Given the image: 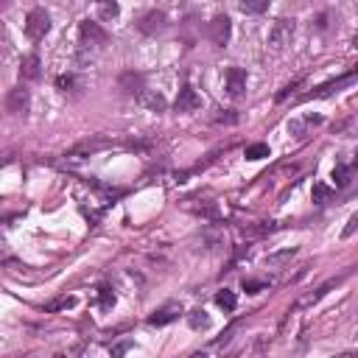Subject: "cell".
<instances>
[{
    "mask_svg": "<svg viewBox=\"0 0 358 358\" xmlns=\"http://www.w3.org/2000/svg\"><path fill=\"white\" fill-rule=\"evenodd\" d=\"M48 31H51V14L45 12V9H39V6L31 9L28 17H25V36L31 42H39Z\"/></svg>",
    "mask_w": 358,
    "mask_h": 358,
    "instance_id": "cell-1",
    "label": "cell"
},
{
    "mask_svg": "<svg viewBox=\"0 0 358 358\" xmlns=\"http://www.w3.org/2000/svg\"><path fill=\"white\" fill-rule=\"evenodd\" d=\"M78 39H81V45H87V48L90 45H93V48H104V45L109 42V34L96 20H81L78 23Z\"/></svg>",
    "mask_w": 358,
    "mask_h": 358,
    "instance_id": "cell-2",
    "label": "cell"
},
{
    "mask_svg": "<svg viewBox=\"0 0 358 358\" xmlns=\"http://www.w3.org/2000/svg\"><path fill=\"white\" fill-rule=\"evenodd\" d=\"M230 34H233V23H230L227 14H215V17L210 20L207 36H210V42L215 45V48H224V45L230 42Z\"/></svg>",
    "mask_w": 358,
    "mask_h": 358,
    "instance_id": "cell-3",
    "label": "cell"
},
{
    "mask_svg": "<svg viewBox=\"0 0 358 358\" xmlns=\"http://www.w3.org/2000/svg\"><path fill=\"white\" fill-rule=\"evenodd\" d=\"M291 39H294V20L283 17L272 25V31H268V45H272L275 51H283L286 45H291Z\"/></svg>",
    "mask_w": 358,
    "mask_h": 358,
    "instance_id": "cell-4",
    "label": "cell"
},
{
    "mask_svg": "<svg viewBox=\"0 0 358 358\" xmlns=\"http://www.w3.org/2000/svg\"><path fill=\"white\" fill-rule=\"evenodd\" d=\"M224 90H227V96L241 98L244 90H246V70H241V67H227V73H224Z\"/></svg>",
    "mask_w": 358,
    "mask_h": 358,
    "instance_id": "cell-5",
    "label": "cell"
},
{
    "mask_svg": "<svg viewBox=\"0 0 358 358\" xmlns=\"http://www.w3.org/2000/svg\"><path fill=\"white\" fill-rule=\"evenodd\" d=\"M165 25H168V17H165V12H157V9L138 20V31L146 34V36H154V34L165 31Z\"/></svg>",
    "mask_w": 358,
    "mask_h": 358,
    "instance_id": "cell-6",
    "label": "cell"
},
{
    "mask_svg": "<svg viewBox=\"0 0 358 358\" xmlns=\"http://www.w3.org/2000/svg\"><path fill=\"white\" fill-rule=\"evenodd\" d=\"M118 87L123 90L126 96H140L143 90H146V76H143V73H138V70H126V73H120Z\"/></svg>",
    "mask_w": 358,
    "mask_h": 358,
    "instance_id": "cell-7",
    "label": "cell"
},
{
    "mask_svg": "<svg viewBox=\"0 0 358 358\" xmlns=\"http://www.w3.org/2000/svg\"><path fill=\"white\" fill-rule=\"evenodd\" d=\"M202 107V98L196 96V90L191 84H182V90H179V96L173 101V109L176 112H196Z\"/></svg>",
    "mask_w": 358,
    "mask_h": 358,
    "instance_id": "cell-8",
    "label": "cell"
},
{
    "mask_svg": "<svg viewBox=\"0 0 358 358\" xmlns=\"http://www.w3.org/2000/svg\"><path fill=\"white\" fill-rule=\"evenodd\" d=\"M28 104H31V96H28L25 87L9 90V96H6V109H9L12 115H25V112H28Z\"/></svg>",
    "mask_w": 358,
    "mask_h": 358,
    "instance_id": "cell-9",
    "label": "cell"
},
{
    "mask_svg": "<svg viewBox=\"0 0 358 358\" xmlns=\"http://www.w3.org/2000/svg\"><path fill=\"white\" fill-rule=\"evenodd\" d=\"M39 78H42V62H39V56L36 54L23 56V62H20V81L31 84V81H39Z\"/></svg>",
    "mask_w": 358,
    "mask_h": 358,
    "instance_id": "cell-10",
    "label": "cell"
},
{
    "mask_svg": "<svg viewBox=\"0 0 358 358\" xmlns=\"http://www.w3.org/2000/svg\"><path fill=\"white\" fill-rule=\"evenodd\" d=\"M179 313H182V308L173 305V302H168V305H162L160 310H154V313H151V317H149V325H154V328L171 325L173 319H179Z\"/></svg>",
    "mask_w": 358,
    "mask_h": 358,
    "instance_id": "cell-11",
    "label": "cell"
},
{
    "mask_svg": "<svg viewBox=\"0 0 358 358\" xmlns=\"http://www.w3.org/2000/svg\"><path fill=\"white\" fill-rule=\"evenodd\" d=\"M333 182H336V188H350V182H352V165H347V162H336V168H333Z\"/></svg>",
    "mask_w": 358,
    "mask_h": 358,
    "instance_id": "cell-12",
    "label": "cell"
},
{
    "mask_svg": "<svg viewBox=\"0 0 358 358\" xmlns=\"http://www.w3.org/2000/svg\"><path fill=\"white\" fill-rule=\"evenodd\" d=\"M188 325H191L193 330H207V328H210V313H207L204 308L191 310V313H188Z\"/></svg>",
    "mask_w": 358,
    "mask_h": 358,
    "instance_id": "cell-13",
    "label": "cell"
},
{
    "mask_svg": "<svg viewBox=\"0 0 358 358\" xmlns=\"http://www.w3.org/2000/svg\"><path fill=\"white\" fill-rule=\"evenodd\" d=\"M215 305H218V308H224V310H235V308H238V297H235L233 291L224 288V291H218V294H215Z\"/></svg>",
    "mask_w": 358,
    "mask_h": 358,
    "instance_id": "cell-14",
    "label": "cell"
},
{
    "mask_svg": "<svg viewBox=\"0 0 358 358\" xmlns=\"http://www.w3.org/2000/svg\"><path fill=\"white\" fill-rule=\"evenodd\" d=\"M268 3H272V0H241V9L246 14H263L268 9Z\"/></svg>",
    "mask_w": 358,
    "mask_h": 358,
    "instance_id": "cell-15",
    "label": "cell"
},
{
    "mask_svg": "<svg viewBox=\"0 0 358 358\" xmlns=\"http://www.w3.org/2000/svg\"><path fill=\"white\" fill-rule=\"evenodd\" d=\"M246 160H263V157H272V151H268V146L266 143H252V146H246Z\"/></svg>",
    "mask_w": 358,
    "mask_h": 358,
    "instance_id": "cell-16",
    "label": "cell"
},
{
    "mask_svg": "<svg viewBox=\"0 0 358 358\" xmlns=\"http://www.w3.org/2000/svg\"><path fill=\"white\" fill-rule=\"evenodd\" d=\"M138 98H140L149 109H154V112H162V109H165V98H162V96H146V90H143Z\"/></svg>",
    "mask_w": 358,
    "mask_h": 358,
    "instance_id": "cell-17",
    "label": "cell"
},
{
    "mask_svg": "<svg viewBox=\"0 0 358 358\" xmlns=\"http://www.w3.org/2000/svg\"><path fill=\"white\" fill-rule=\"evenodd\" d=\"M333 199V191L328 185H313V202L317 204H328Z\"/></svg>",
    "mask_w": 358,
    "mask_h": 358,
    "instance_id": "cell-18",
    "label": "cell"
},
{
    "mask_svg": "<svg viewBox=\"0 0 358 358\" xmlns=\"http://www.w3.org/2000/svg\"><path fill=\"white\" fill-rule=\"evenodd\" d=\"M56 87L62 90V93H73V90L78 87V78H76L73 73H67V76H59V78H56Z\"/></svg>",
    "mask_w": 358,
    "mask_h": 358,
    "instance_id": "cell-19",
    "label": "cell"
},
{
    "mask_svg": "<svg viewBox=\"0 0 358 358\" xmlns=\"http://www.w3.org/2000/svg\"><path fill=\"white\" fill-rule=\"evenodd\" d=\"M98 305H101V308H112V305H115V291H112L109 286H101V288H98Z\"/></svg>",
    "mask_w": 358,
    "mask_h": 358,
    "instance_id": "cell-20",
    "label": "cell"
},
{
    "mask_svg": "<svg viewBox=\"0 0 358 358\" xmlns=\"http://www.w3.org/2000/svg\"><path fill=\"white\" fill-rule=\"evenodd\" d=\"M76 305V297H59V299H54V302H48L45 305V310H62V308H73Z\"/></svg>",
    "mask_w": 358,
    "mask_h": 358,
    "instance_id": "cell-21",
    "label": "cell"
},
{
    "mask_svg": "<svg viewBox=\"0 0 358 358\" xmlns=\"http://www.w3.org/2000/svg\"><path fill=\"white\" fill-rule=\"evenodd\" d=\"M118 12H120V9H118L115 0H109V3H101V14H104V17L112 20V17H118Z\"/></svg>",
    "mask_w": 358,
    "mask_h": 358,
    "instance_id": "cell-22",
    "label": "cell"
},
{
    "mask_svg": "<svg viewBox=\"0 0 358 358\" xmlns=\"http://www.w3.org/2000/svg\"><path fill=\"white\" fill-rule=\"evenodd\" d=\"M299 84H302V78H297L294 84H288V87H283V90H280V93H277V101H286V98H288V96L294 93V90H297Z\"/></svg>",
    "mask_w": 358,
    "mask_h": 358,
    "instance_id": "cell-23",
    "label": "cell"
},
{
    "mask_svg": "<svg viewBox=\"0 0 358 358\" xmlns=\"http://www.w3.org/2000/svg\"><path fill=\"white\" fill-rule=\"evenodd\" d=\"M244 288H246L249 294H257L260 288H266V283H263V280H244Z\"/></svg>",
    "mask_w": 358,
    "mask_h": 358,
    "instance_id": "cell-24",
    "label": "cell"
},
{
    "mask_svg": "<svg viewBox=\"0 0 358 358\" xmlns=\"http://www.w3.org/2000/svg\"><path fill=\"white\" fill-rule=\"evenodd\" d=\"M355 224H358V215H352V218L347 221V230H344V235H352V230H355Z\"/></svg>",
    "mask_w": 358,
    "mask_h": 358,
    "instance_id": "cell-25",
    "label": "cell"
},
{
    "mask_svg": "<svg viewBox=\"0 0 358 358\" xmlns=\"http://www.w3.org/2000/svg\"><path fill=\"white\" fill-rule=\"evenodd\" d=\"M129 347H131V344H129V341H123V344H118V347H115V350H112V352H115V355H120V352H126V350H129Z\"/></svg>",
    "mask_w": 358,
    "mask_h": 358,
    "instance_id": "cell-26",
    "label": "cell"
},
{
    "mask_svg": "<svg viewBox=\"0 0 358 358\" xmlns=\"http://www.w3.org/2000/svg\"><path fill=\"white\" fill-rule=\"evenodd\" d=\"M9 3H12V0H0V12H6V9H9Z\"/></svg>",
    "mask_w": 358,
    "mask_h": 358,
    "instance_id": "cell-27",
    "label": "cell"
},
{
    "mask_svg": "<svg viewBox=\"0 0 358 358\" xmlns=\"http://www.w3.org/2000/svg\"><path fill=\"white\" fill-rule=\"evenodd\" d=\"M96 3H98V6H101V3H109V0H96Z\"/></svg>",
    "mask_w": 358,
    "mask_h": 358,
    "instance_id": "cell-28",
    "label": "cell"
}]
</instances>
